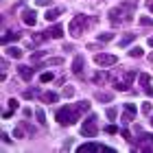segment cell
<instances>
[{
	"instance_id": "cell-1",
	"label": "cell",
	"mask_w": 153,
	"mask_h": 153,
	"mask_svg": "<svg viewBox=\"0 0 153 153\" xmlns=\"http://www.w3.org/2000/svg\"><path fill=\"white\" fill-rule=\"evenodd\" d=\"M90 109L88 101H81L76 105H64L57 109V123L59 125H74L76 120H81V116Z\"/></svg>"
},
{
	"instance_id": "cell-2",
	"label": "cell",
	"mask_w": 153,
	"mask_h": 153,
	"mask_svg": "<svg viewBox=\"0 0 153 153\" xmlns=\"http://www.w3.org/2000/svg\"><path fill=\"white\" fill-rule=\"evenodd\" d=\"M81 134L85 138H96V134H99V116L90 114L85 120H83V125H81Z\"/></svg>"
},
{
	"instance_id": "cell-3",
	"label": "cell",
	"mask_w": 153,
	"mask_h": 153,
	"mask_svg": "<svg viewBox=\"0 0 153 153\" xmlns=\"http://www.w3.org/2000/svg\"><path fill=\"white\" fill-rule=\"evenodd\" d=\"M88 26V18L85 16H74L70 20V24H68V31H70V35L72 37H79L83 35V29Z\"/></svg>"
},
{
	"instance_id": "cell-4",
	"label": "cell",
	"mask_w": 153,
	"mask_h": 153,
	"mask_svg": "<svg viewBox=\"0 0 153 153\" xmlns=\"http://www.w3.org/2000/svg\"><path fill=\"white\" fill-rule=\"evenodd\" d=\"M134 79H136V72L134 70L125 72L123 76H116V79H114V90H118V92H127Z\"/></svg>"
},
{
	"instance_id": "cell-5",
	"label": "cell",
	"mask_w": 153,
	"mask_h": 153,
	"mask_svg": "<svg viewBox=\"0 0 153 153\" xmlns=\"http://www.w3.org/2000/svg\"><path fill=\"white\" fill-rule=\"evenodd\" d=\"M94 61L99 66H103V68H109V66L118 64V57L116 55H109V53H99V55H94Z\"/></svg>"
},
{
	"instance_id": "cell-6",
	"label": "cell",
	"mask_w": 153,
	"mask_h": 153,
	"mask_svg": "<svg viewBox=\"0 0 153 153\" xmlns=\"http://www.w3.org/2000/svg\"><path fill=\"white\" fill-rule=\"evenodd\" d=\"M76 151L79 153H92V151H109V153H114L112 147H105V144H99V142H85V144H81V147H76Z\"/></svg>"
},
{
	"instance_id": "cell-7",
	"label": "cell",
	"mask_w": 153,
	"mask_h": 153,
	"mask_svg": "<svg viewBox=\"0 0 153 153\" xmlns=\"http://www.w3.org/2000/svg\"><path fill=\"white\" fill-rule=\"evenodd\" d=\"M138 151H153V136L151 134H142L138 138Z\"/></svg>"
},
{
	"instance_id": "cell-8",
	"label": "cell",
	"mask_w": 153,
	"mask_h": 153,
	"mask_svg": "<svg viewBox=\"0 0 153 153\" xmlns=\"http://www.w3.org/2000/svg\"><path fill=\"white\" fill-rule=\"evenodd\" d=\"M136 112H138V107L134 105V103H125V112H123V116H120V120L127 125V123H131L134 120V116H136Z\"/></svg>"
},
{
	"instance_id": "cell-9",
	"label": "cell",
	"mask_w": 153,
	"mask_h": 153,
	"mask_svg": "<svg viewBox=\"0 0 153 153\" xmlns=\"http://www.w3.org/2000/svg\"><path fill=\"white\" fill-rule=\"evenodd\" d=\"M22 22H24L26 26H35V22H37L35 9H24V11H22Z\"/></svg>"
},
{
	"instance_id": "cell-10",
	"label": "cell",
	"mask_w": 153,
	"mask_h": 153,
	"mask_svg": "<svg viewBox=\"0 0 153 153\" xmlns=\"http://www.w3.org/2000/svg\"><path fill=\"white\" fill-rule=\"evenodd\" d=\"M18 72H20V76H22L24 81H31V79H33V74H35V68H29V66H18Z\"/></svg>"
},
{
	"instance_id": "cell-11",
	"label": "cell",
	"mask_w": 153,
	"mask_h": 153,
	"mask_svg": "<svg viewBox=\"0 0 153 153\" xmlns=\"http://www.w3.org/2000/svg\"><path fill=\"white\" fill-rule=\"evenodd\" d=\"M46 33H48V37H53V39H61V37H64V26H61V24H55L53 29H48Z\"/></svg>"
},
{
	"instance_id": "cell-12",
	"label": "cell",
	"mask_w": 153,
	"mask_h": 153,
	"mask_svg": "<svg viewBox=\"0 0 153 153\" xmlns=\"http://www.w3.org/2000/svg\"><path fill=\"white\" fill-rule=\"evenodd\" d=\"M83 66H85V59H83L81 55H76L74 61H72V72H74V74H81V72H83Z\"/></svg>"
},
{
	"instance_id": "cell-13",
	"label": "cell",
	"mask_w": 153,
	"mask_h": 153,
	"mask_svg": "<svg viewBox=\"0 0 153 153\" xmlns=\"http://www.w3.org/2000/svg\"><path fill=\"white\" fill-rule=\"evenodd\" d=\"M20 39V33L18 31H9L7 35H2V44L7 46V44H11V42H18Z\"/></svg>"
},
{
	"instance_id": "cell-14",
	"label": "cell",
	"mask_w": 153,
	"mask_h": 153,
	"mask_svg": "<svg viewBox=\"0 0 153 153\" xmlns=\"http://www.w3.org/2000/svg\"><path fill=\"white\" fill-rule=\"evenodd\" d=\"M120 16H123L120 9H112V11H109V22H112L114 26H118V24H120Z\"/></svg>"
},
{
	"instance_id": "cell-15",
	"label": "cell",
	"mask_w": 153,
	"mask_h": 153,
	"mask_svg": "<svg viewBox=\"0 0 153 153\" xmlns=\"http://www.w3.org/2000/svg\"><path fill=\"white\" fill-rule=\"evenodd\" d=\"M61 64H64V59H61V57H51L48 61H44V64H39L37 68H51V66H61Z\"/></svg>"
},
{
	"instance_id": "cell-16",
	"label": "cell",
	"mask_w": 153,
	"mask_h": 153,
	"mask_svg": "<svg viewBox=\"0 0 153 153\" xmlns=\"http://www.w3.org/2000/svg\"><path fill=\"white\" fill-rule=\"evenodd\" d=\"M42 101H44V103H57L59 94L57 92H44V94H42Z\"/></svg>"
},
{
	"instance_id": "cell-17",
	"label": "cell",
	"mask_w": 153,
	"mask_h": 153,
	"mask_svg": "<svg viewBox=\"0 0 153 153\" xmlns=\"http://www.w3.org/2000/svg\"><path fill=\"white\" fill-rule=\"evenodd\" d=\"M59 16H61V9H48V11H46V16H44V18L48 20V22H55V20H57Z\"/></svg>"
},
{
	"instance_id": "cell-18",
	"label": "cell",
	"mask_w": 153,
	"mask_h": 153,
	"mask_svg": "<svg viewBox=\"0 0 153 153\" xmlns=\"http://www.w3.org/2000/svg\"><path fill=\"white\" fill-rule=\"evenodd\" d=\"M7 55H9V57L20 59V57H22V48H18V46H9V48H7Z\"/></svg>"
},
{
	"instance_id": "cell-19",
	"label": "cell",
	"mask_w": 153,
	"mask_h": 153,
	"mask_svg": "<svg viewBox=\"0 0 153 153\" xmlns=\"http://www.w3.org/2000/svg\"><path fill=\"white\" fill-rule=\"evenodd\" d=\"M142 55H144V51H142L140 46H134V48H129V57H134V59H140Z\"/></svg>"
},
{
	"instance_id": "cell-20",
	"label": "cell",
	"mask_w": 153,
	"mask_h": 153,
	"mask_svg": "<svg viewBox=\"0 0 153 153\" xmlns=\"http://www.w3.org/2000/svg\"><path fill=\"white\" fill-rule=\"evenodd\" d=\"M138 81H140V85H142L144 90H147V88H149V83H151V76H149L147 72H142L140 76H138Z\"/></svg>"
},
{
	"instance_id": "cell-21",
	"label": "cell",
	"mask_w": 153,
	"mask_h": 153,
	"mask_svg": "<svg viewBox=\"0 0 153 153\" xmlns=\"http://www.w3.org/2000/svg\"><path fill=\"white\" fill-rule=\"evenodd\" d=\"M134 39H136V33H127V35L120 39V48H123V46H127V44H131Z\"/></svg>"
},
{
	"instance_id": "cell-22",
	"label": "cell",
	"mask_w": 153,
	"mask_h": 153,
	"mask_svg": "<svg viewBox=\"0 0 153 153\" xmlns=\"http://www.w3.org/2000/svg\"><path fill=\"white\" fill-rule=\"evenodd\" d=\"M35 116H37V123L39 125H46V114H44V109H35Z\"/></svg>"
},
{
	"instance_id": "cell-23",
	"label": "cell",
	"mask_w": 153,
	"mask_h": 153,
	"mask_svg": "<svg viewBox=\"0 0 153 153\" xmlns=\"http://www.w3.org/2000/svg\"><path fill=\"white\" fill-rule=\"evenodd\" d=\"M35 96H39V90H37V88L26 90V92H24V99H35Z\"/></svg>"
},
{
	"instance_id": "cell-24",
	"label": "cell",
	"mask_w": 153,
	"mask_h": 153,
	"mask_svg": "<svg viewBox=\"0 0 153 153\" xmlns=\"http://www.w3.org/2000/svg\"><path fill=\"white\" fill-rule=\"evenodd\" d=\"M114 33H99V42H112Z\"/></svg>"
},
{
	"instance_id": "cell-25",
	"label": "cell",
	"mask_w": 153,
	"mask_h": 153,
	"mask_svg": "<svg viewBox=\"0 0 153 153\" xmlns=\"http://www.w3.org/2000/svg\"><path fill=\"white\" fill-rule=\"evenodd\" d=\"M96 101H112V94H107V92H96Z\"/></svg>"
},
{
	"instance_id": "cell-26",
	"label": "cell",
	"mask_w": 153,
	"mask_h": 153,
	"mask_svg": "<svg viewBox=\"0 0 153 153\" xmlns=\"http://www.w3.org/2000/svg\"><path fill=\"white\" fill-rule=\"evenodd\" d=\"M142 114H147V116L153 114V105L151 103H142Z\"/></svg>"
},
{
	"instance_id": "cell-27",
	"label": "cell",
	"mask_w": 153,
	"mask_h": 153,
	"mask_svg": "<svg viewBox=\"0 0 153 153\" xmlns=\"http://www.w3.org/2000/svg\"><path fill=\"white\" fill-rule=\"evenodd\" d=\"M39 81H42V83H48V81H53V72H42Z\"/></svg>"
},
{
	"instance_id": "cell-28",
	"label": "cell",
	"mask_w": 153,
	"mask_h": 153,
	"mask_svg": "<svg viewBox=\"0 0 153 153\" xmlns=\"http://www.w3.org/2000/svg\"><path fill=\"white\" fill-rule=\"evenodd\" d=\"M105 79H107L105 72H96V74H94V83H101V81H105Z\"/></svg>"
},
{
	"instance_id": "cell-29",
	"label": "cell",
	"mask_w": 153,
	"mask_h": 153,
	"mask_svg": "<svg viewBox=\"0 0 153 153\" xmlns=\"http://www.w3.org/2000/svg\"><path fill=\"white\" fill-rule=\"evenodd\" d=\"M48 55V51H37V53H33V61H37V59H42V57H46Z\"/></svg>"
},
{
	"instance_id": "cell-30",
	"label": "cell",
	"mask_w": 153,
	"mask_h": 153,
	"mask_svg": "<svg viewBox=\"0 0 153 153\" xmlns=\"http://www.w3.org/2000/svg\"><path fill=\"white\" fill-rule=\"evenodd\" d=\"M64 96H66V99H70V96H74V88L66 85V88H64Z\"/></svg>"
},
{
	"instance_id": "cell-31",
	"label": "cell",
	"mask_w": 153,
	"mask_h": 153,
	"mask_svg": "<svg viewBox=\"0 0 153 153\" xmlns=\"http://www.w3.org/2000/svg\"><path fill=\"white\" fill-rule=\"evenodd\" d=\"M105 114H107V118H109V120H114L118 112H116V107H107V112H105Z\"/></svg>"
},
{
	"instance_id": "cell-32",
	"label": "cell",
	"mask_w": 153,
	"mask_h": 153,
	"mask_svg": "<svg viewBox=\"0 0 153 153\" xmlns=\"http://www.w3.org/2000/svg\"><path fill=\"white\" fill-rule=\"evenodd\" d=\"M140 24H142V26H153V20L147 18V16H142V18H140Z\"/></svg>"
},
{
	"instance_id": "cell-33",
	"label": "cell",
	"mask_w": 153,
	"mask_h": 153,
	"mask_svg": "<svg viewBox=\"0 0 153 153\" xmlns=\"http://www.w3.org/2000/svg\"><path fill=\"white\" fill-rule=\"evenodd\" d=\"M35 2H37V7H51L53 0H35Z\"/></svg>"
},
{
	"instance_id": "cell-34",
	"label": "cell",
	"mask_w": 153,
	"mask_h": 153,
	"mask_svg": "<svg viewBox=\"0 0 153 153\" xmlns=\"http://www.w3.org/2000/svg\"><path fill=\"white\" fill-rule=\"evenodd\" d=\"M120 136L125 138V140H131V134H129V131H127V129H123V131H120Z\"/></svg>"
},
{
	"instance_id": "cell-35",
	"label": "cell",
	"mask_w": 153,
	"mask_h": 153,
	"mask_svg": "<svg viewBox=\"0 0 153 153\" xmlns=\"http://www.w3.org/2000/svg\"><path fill=\"white\" fill-rule=\"evenodd\" d=\"M13 112H16V109H11V107H9V109H7V112L2 114V118H11V116H13Z\"/></svg>"
},
{
	"instance_id": "cell-36",
	"label": "cell",
	"mask_w": 153,
	"mask_h": 153,
	"mask_svg": "<svg viewBox=\"0 0 153 153\" xmlns=\"http://www.w3.org/2000/svg\"><path fill=\"white\" fill-rule=\"evenodd\" d=\"M123 7H127V9H134V7H136V2H134V0H127V2H125Z\"/></svg>"
},
{
	"instance_id": "cell-37",
	"label": "cell",
	"mask_w": 153,
	"mask_h": 153,
	"mask_svg": "<svg viewBox=\"0 0 153 153\" xmlns=\"http://www.w3.org/2000/svg\"><path fill=\"white\" fill-rule=\"evenodd\" d=\"M22 125H24V129H26V131H29V134H35V129H33V127H31V125H29V123H22Z\"/></svg>"
},
{
	"instance_id": "cell-38",
	"label": "cell",
	"mask_w": 153,
	"mask_h": 153,
	"mask_svg": "<svg viewBox=\"0 0 153 153\" xmlns=\"http://www.w3.org/2000/svg\"><path fill=\"white\" fill-rule=\"evenodd\" d=\"M105 131H107V134H116V131H118V129L114 127V125H109V127H105Z\"/></svg>"
},
{
	"instance_id": "cell-39",
	"label": "cell",
	"mask_w": 153,
	"mask_h": 153,
	"mask_svg": "<svg viewBox=\"0 0 153 153\" xmlns=\"http://www.w3.org/2000/svg\"><path fill=\"white\" fill-rule=\"evenodd\" d=\"M9 107H11V109H18V101L11 99V101H9Z\"/></svg>"
},
{
	"instance_id": "cell-40",
	"label": "cell",
	"mask_w": 153,
	"mask_h": 153,
	"mask_svg": "<svg viewBox=\"0 0 153 153\" xmlns=\"http://www.w3.org/2000/svg\"><path fill=\"white\" fill-rule=\"evenodd\" d=\"M13 136H16V138H24V134H22V129H16V131H13Z\"/></svg>"
},
{
	"instance_id": "cell-41",
	"label": "cell",
	"mask_w": 153,
	"mask_h": 153,
	"mask_svg": "<svg viewBox=\"0 0 153 153\" xmlns=\"http://www.w3.org/2000/svg\"><path fill=\"white\" fill-rule=\"evenodd\" d=\"M2 142H4V144H9V142H11V138L7 136V134H2Z\"/></svg>"
},
{
	"instance_id": "cell-42",
	"label": "cell",
	"mask_w": 153,
	"mask_h": 153,
	"mask_svg": "<svg viewBox=\"0 0 153 153\" xmlns=\"http://www.w3.org/2000/svg\"><path fill=\"white\" fill-rule=\"evenodd\" d=\"M144 94H147V96H153V88H151V85H149V88H147V90H144Z\"/></svg>"
},
{
	"instance_id": "cell-43",
	"label": "cell",
	"mask_w": 153,
	"mask_h": 153,
	"mask_svg": "<svg viewBox=\"0 0 153 153\" xmlns=\"http://www.w3.org/2000/svg\"><path fill=\"white\" fill-rule=\"evenodd\" d=\"M147 7H149V11L153 13V0H149V4H147Z\"/></svg>"
},
{
	"instance_id": "cell-44",
	"label": "cell",
	"mask_w": 153,
	"mask_h": 153,
	"mask_svg": "<svg viewBox=\"0 0 153 153\" xmlns=\"http://www.w3.org/2000/svg\"><path fill=\"white\" fill-rule=\"evenodd\" d=\"M149 46H153V35H151V37H149Z\"/></svg>"
},
{
	"instance_id": "cell-45",
	"label": "cell",
	"mask_w": 153,
	"mask_h": 153,
	"mask_svg": "<svg viewBox=\"0 0 153 153\" xmlns=\"http://www.w3.org/2000/svg\"><path fill=\"white\" fill-rule=\"evenodd\" d=\"M151 125H153V114H151Z\"/></svg>"
},
{
	"instance_id": "cell-46",
	"label": "cell",
	"mask_w": 153,
	"mask_h": 153,
	"mask_svg": "<svg viewBox=\"0 0 153 153\" xmlns=\"http://www.w3.org/2000/svg\"><path fill=\"white\" fill-rule=\"evenodd\" d=\"M151 61H153V55H151Z\"/></svg>"
}]
</instances>
